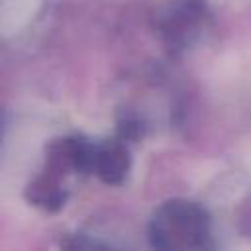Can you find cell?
Returning <instances> with one entry per match:
<instances>
[{
	"mask_svg": "<svg viewBox=\"0 0 251 251\" xmlns=\"http://www.w3.org/2000/svg\"><path fill=\"white\" fill-rule=\"evenodd\" d=\"M94 163L102 176L114 178L124 171V153L118 147H104L96 153Z\"/></svg>",
	"mask_w": 251,
	"mask_h": 251,
	"instance_id": "obj_1",
	"label": "cell"
}]
</instances>
